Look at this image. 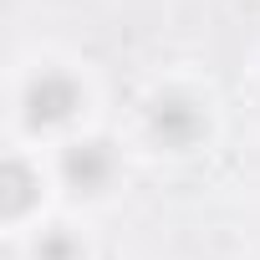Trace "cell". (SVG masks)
<instances>
[{"mask_svg": "<svg viewBox=\"0 0 260 260\" xmlns=\"http://www.w3.org/2000/svg\"><path fill=\"white\" fill-rule=\"evenodd\" d=\"M77 107H82V92H77V82L61 77V72H41V77L26 87V117H31L36 127L67 122Z\"/></svg>", "mask_w": 260, "mask_h": 260, "instance_id": "1", "label": "cell"}, {"mask_svg": "<svg viewBox=\"0 0 260 260\" xmlns=\"http://www.w3.org/2000/svg\"><path fill=\"white\" fill-rule=\"evenodd\" d=\"M61 169H67L72 189L92 194V189H102L112 179V148L107 143H77V148H67V164Z\"/></svg>", "mask_w": 260, "mask_h": 260, "instance_id": "2", "label": "cell"}, {"mask_svg": "<svg viewBox=\"0 0 260 260\" xmlns=\"http://www.w3.org/2000/svg\"><path fill=\"white\" fill-rule=\"evenodd\" d=\"M153 133H158L169 148H184V143H194V138L204 133V117H199L194 102L169 97V102H158V112H153Z\"/></svg>", "mask_w": 260, "mask_h": 260, "instance_id": "3", "label": "cell"}, {"mask_svg": "<svg viewBox=\"0 0 260 260\" xmlns=\"http://www.w3.org/2000/svg\"><path fill=\"white\" fill-rule=\"evenodd\" d=\"M31 199H36V174L26 164H6V169H0V214L16 219Z\"/></svg>", "mask_w": 260, "mask_h": 260, "instance_id": "4", "label": "cell"}, {"mask_svg": "<svg viewBox=\"0 0 260 260\" xmlns=\"http://www.w3.org/2000/svg\"><path fill=\"white\" fill-rule=\"evenodd\" d=\"M77 255V245L67 240V235H51V240H41V260H72Z\"/></svg>", "mask_w": 260, "mask_h": 260, "instance_id": "5", "label": "cell"}]
</instances>
